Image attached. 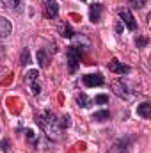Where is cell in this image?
Wrapping results in <instances>:
<instances>
[{"label":"cell","instance_id":"7","mask_svg":"<svg viewBox=\"0 0 151 153\" xmlns=\"http://www.w3.org/2000/svg\"><path fill=\"white\" fill-rule=\"evenodd\" d=\"M43 4H44V14H46V18H50V20L57 18V14H59L57 2L55 0H43Z\"/></svg>","mask_w":151,"mask_h":153},{"label":"cell","instance_id":"19","mask_svg":"<svg viewBox=\"0 0 151 153\" xmlns=\"http://www.w3.org/2000/svg\"><path fill=\"white\" fill-rule=\"evenodd\" d=\"M59 125H61V128H68V126L71 125V121H70V116H62V117L59 119Z\"/></svg>","mask_w":151,"mask_h":153},{"label":"cell","instance_id":"11","mask_svg":"<svg viewBox=\"0 0 151 153\" xmlns=\"http://www.w3.org/2000/svg\"><path fill=\"white\" fill-rule=\"evenodd\" d=\"M137 114L144 119H150L151 117V103L150 102H144L141 105H137Z\"/></svg>","mask_w":151,"mask_h":153},{"label":"cell","instance_id":"12","mask_svg":"<svg viewBox=\"0 0 151 153\" xmlns=\"http://www.w3.org/2000/svg\"><path fill=\"white\" fill-rule=\"evenodd\" d=\"M59 30H61V36H64V38H73L75 36V32L71 30V25L70 23H62Z\"/></svg>","mask_w":151,"mask_h":153},{"label":"cell","instance_id":"15","mask_svg":"<svg viewBox=\"0 0 151 153\" xmlns=\"http://www.w3.org/2000/svg\"><path fill=\"white\" fill-rule=\"evenodd\" d=\"M109 117H110L109 111H100V112H94L93 114V119H96V121H107Z\"/></svg>","mask_w":151,"mask_h":153},{"label":"cell","instance_id":"2","mask_svg":"<svg viewBox=\"0 0 151 153\" xmlns=\"http://www.w3.org/2000/svg\"><path fill=\"white\" fill-rule=\"evenodd\" d=\"M112 89L114 93L117 94V96H121V98H132L133 94H135V89L128 84V80L126 78H117V80H114L112 82Z\"/></svg>","mask_w":151,"mask_h":153},{"label":"cell","instance_id":"16","mask_svg":"<svg viewBox=\"0 0 151 153\" xmlns=\"http://www.w3.org/2000/svg\"><path fill=\"white\" fill-rule=\"evenodd\" d=\"M5 7H9V9H16L20 4H21V0H0Z\"/></svg>","mask_w":151,"mask_h":153},{"label":"cell","instance_id":"22","mask_svg":"<svg viewBox=\"0 0 151 153\" xmlns=\"http://www.w3.org/2000/svg\"><path fill=\"white\" fill-rule=\"evenodd\" d=\"M146 43H148V39H146V38H139L137 41H135V45H137V46H146Z\"/></svg>","mask_w":151,"mask_h":153},{"label":"cell","instance_id":"23","mask_svg":"<svg viewBox=\"0 0 151 153\" xmlns=\"http://www.w3.org/2000/svg\"><path fill=\"white\" fill-rule=\"evenodd\" d=\"M9 146H11V143H9V141L5 139V141L2 143V150H4V152H7V150H9Z\"/></svg>","mask_w":151,"mask_h":153},{"label":"cell","instance_id":"3","mask_svg":"<svg viewBox=\"0 0 151 153\" xmlns=\"http://www.w3.org/2000/svg\"><path fill=\"white\" fill-rule=\"evenodd\" d=\"M66 57H68V68H70V71L71 73H75L76 68L80 66V59H82V52L75 48L73 45L68 48V52H66Z\"/></svg>","mask_w":151,"mask_h":153},{"label":"cell","instance_id":"20","mask_svg":"<svg viewBox=\"0 0 151 153\" xmlns=\"http://www.w3.org/2000/svg\"><path fill=\"white\" fill-rule=\"evenodd\" d=\"M94 103H109V96H105V94H98V96L94 98Z\"/></svg>","mask_w":151,"mask_h":153},{"label":"cell","instance_id":"17","mask_svg":"<svg viewBox=\"0 0 151 153\" xmlns=\"http://www.w3.org/2000/svg\"><path fill=\"white\" fill-rule=\"evenodd\" d=\"M128 4L132 7H135V9H141V7H144L148 4V0H128Z\"/></svg>","mask_w":151,"mask_h":153},{"label":"cell","instance_id":"18","mask_svg":"<svg viewBox=\"0 0 151 153\" xmlns=\"http://www.w3.org/2000/svg\"><path fill=\"white\" fill-rule=\"evenodd\" d=\"M27 139H29V143L32 146H38V137H36V134L32 130H27Z\"/></svg>","mask_w":151,"mask_h":153},{"label":"cell","instance_id":"1","mask_svg":"<svg viewBox=\"0 0 151 153\" xmlns=\"http://www.w3.org/2000/svg\"><path fill=\"white\" fill-rule=\"evenodd\" d=\"M36 121H38L39 128H41L50 139H53V141H59V139H61L62 128H61L59 119L55 117L53 112H50V111H41V112L36 116Z\"/></svg>","mask_w":151,"mask_h":153},{"label":"cell","instance_id":"5","mask_svg":"<svg viewBox=\"0 0 151 153\" xmlns=\"http://www.w3.org/2000/svg\"><path fill=\"white\" fill-rule=\"evenodd\" d=\"M119 18H121V23H124L128 30H135V29H137L135 18L132 16L130 9H119Z\"/></svg>","mask_w":151,"mask_h":153},{"label":"cell","instance_id":"8","mask_svg":"<svg viewBox=\"0 0 151 153\" xmlns=\"http://www.w3.org/2000/svg\"><path fill=\"white\" fill-rule=\"evenodd\" d=\"M109 70L114 71V73H117V75H128V73H130V68L124 66L123 62H119L117 59H112V61L109 62Z\"/></svg>","mask_w":151,"mask_h":153},{"label":"cell","instance_id":"13","mask_svg":"<svg viewBox=\"0 0 151 153\" xmlns=\"http://www.w3.org/2000/svg\"><path fill=\"white\" fill-rule=\"evenodd\" d=\"M76 103H78L80 107H84V109H85V107H89V105H91L93 102H91V100H89V98H87V96H85L84 93H80V94L76 96Z\"/></svg>","mask_w":151,"mask_h":153},{"label":"cell","instance_id":"24","mask_svg":"<svg viewBox=\"0 0 151 153\" xmlns=\"http://www.w3.org/2000/svg\"><path fill=\"white\" fill-rule=\"evenodd\" d=\"M82 2H85V0H82Z\"/></svg>","mask_w":151,"mask_h":153},{"label":"cell","instance_id":"9","mask_svg":"<svg viewBox=\"0 0 151 153\" xmlns=\"http://www.w3.org/2000/svg\"><path fill=\"white\" fill-rule=\"evenodd\" d=\"M101 13H103L101 4H93V5L89 7V18H91V22H93V23H98V22L101 20Z\"/></svg>","mask_w":151,"mask_h":153},{"label":"cell","instance_id":"4","mask_svg":"<svg viewBox=\"0 0 151 153\" xmlns=\"http://www.w3.org/2000/svg\"><path fill=\"white\" fill-rule=\"evenodd\" d=\"M25 80H27L29 91H30L34 96H39V93H41V82H39V73H38V70H30V71L25 75Z\"/></svg>","mask_w":151,"mask_h":153},{"label":"cell","instance_id":"10","mask_svg":"<svg viewBox=\"0 0 151 153\" xmlns=\"http://www.w3.org/2000/svg\"><path fill=\"white\" fill-rule=\"evenodd\" d=\"M11 22L7 20V18H2L0 16V39H4V38H7L9 34H11Z\"/></svg>","mask_w":151,"mask_h":153},{"label":"cell","instance_id":"21","mask_svg":"<svg viewBox=\"0 0 151 153\" xmlns=\"http://www.w3.org/2000/svg\"><path fill=\"white\" fill-rule=\"evenodd\" d=\"M21 64L23 66L29 64V50H23V53H21Z\"/></svg>","mask_w":151,"mask_h":153},{"label":"cell","instance_id":"14","mask_svg":"<svg viewBox=\"0 0 151 153\" xmlns=\"http://www.w3.org/2000/svg\"><path fill=\"white\" fill-rule=\"evenodd\" d=\"M38 62H39L41 68H46V66H48V57H46L44 50H39L38 52Z\"/></svg>","mask_w":151,"mask_h":153},{"label":"cell","instance_id":"6","mask_svg":"<svg viewBox=\"0 0 151 153\" xmlns=\"http://www.w3.org/2000/svg\"><path fill=\"white\" fill-rule=\"evenodd\" d=\"M82 82L87 85V87H98V85H103V76L100 73H89V75L82 76Z\"/></svg>","mask_w":151,"mask_h":153}]
</instances>
